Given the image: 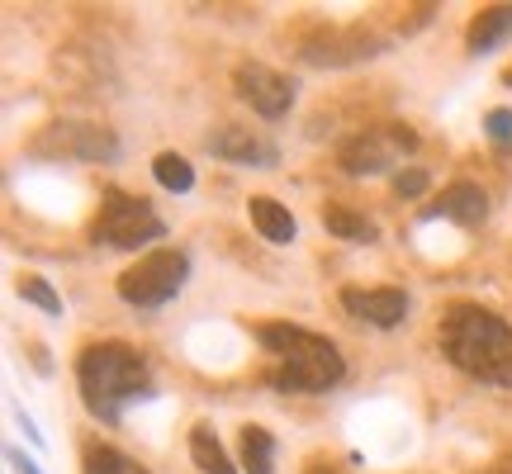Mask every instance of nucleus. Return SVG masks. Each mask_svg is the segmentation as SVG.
Returning <instances> with one entry per match:
<instances>
[{
	"label": "nucleus",
	"instance_id": "obj_1",
	"mask_svg": "<svg viewBox=\"0 0 512 474\" xmlns=\"http://www.w3.org/2000/svg\"><path fill=\"white\" fill-rule=\"evenodd\" d=\"M441 356L456 365L460 375L494 389H512V328L498 313L479 304H456L441 318Z\"/></svg>",
	"mask_w": 512,
	"mask_h": 474
},
{
	"label": "nucleus",
	"instance_id": "obj_2",
	"mask_svg": "<svg viewBox=\"0 0 512 474\" xmlns=\"http://www.w3.org/2000/svg\"><path fill=\"white\" fill-rule=\"evenodd\" d=\"M76 389L91 418L119 427L128 403L152 399V370L128 342H95L76 361Z\"/></svg>",
	"mask_w": 512,
	"mask_h": 474
},
{
	"label": "nucleus",
	"instance_id": "obj_3",
	"mask_svg": "<svg viewBox=\"0 0 512 474\" xmlns=\"http://www.w3.org/2000/svg\"><path fill=\"white\" fill-rule=\"evenodd\" d=\"M256 342L271 351L275 370L271 384L280 394H328L347 380V361L342 351L332 347L328 337H318L309 328H294V323H261L256 328Z\"/></svg>",
	"mask_w": 512,
	"mask_h": 474
},
{
	"label": "nucleus",
	"instance_id": "obj_4",
	"mask_svg": "<svg viewBox=\"0 0 512 474\" xmlns=\"http://www.w3.org/2000/svg\"><path fill=\"white\" fill-rule=\"evenodd\" d=\"M185 280H190V256L176 252V247H157L138 266H128L114 290H119V299H124L128 309L152 313V309H166L185 290Z\"/></svg>",
	"mask_w": 512,
	"mask_h": 474
},
{
	"label": "nucleus",
	"instance_id": "obj_5",
	"mask_svg": "<svg viewBox=\"0 0 512 474\" xmlns=\"http://www.w3.org/2000/svg\"><path fill=\"white\" fill-rule=\"evenodd\" d=\"M166 237V223L157 219V209L143 195H128V190H105L100 204V219H95V242L114 247V252H138L147 242Z\"/></svg>",
	"mask_w": 512,
	"mask_h": 474
},
{
	"label": "nucleus",
	"instance_id": "obj_6",
	"mask_svg": "<svg viewBox=\"0 0 512 474\" xmlns=\"http://www.w3.org/2000/svg\"><path fill=\"white\" fill-rule=\"evenodd\" d=\"M418 147V138L408 133L403 124H384V128H366V133H356L347 147H342V171L347 176H380L389 171L394 162H403L408 152Z\"/></svg>",
	"mask_w": 512,
	"mask_h": 474
},
{
	"label": "nucleus",
	"instance_id": "obj_7",
	"mask_svg": "<svg viewBox=\"0 0 512 474\" xmlns=\"http://www.w3.org/2000/svg\"><path fill=\"white\" fill-rule=\"evenodd\" d=\"M38 157H62V162H119V138L100 124H53L34 143Z\"/></svg>",
	"mask_w": 512,
	"mask_h": 474
},
{
	"label": "nucleus",
	"instance_id": "obj_8",
	"mask_svg": "<svg viewBox=\"0 0 512 474\" xmlns=\"http://www.w3.org/2000/svg\"><path fill=\"white\" fill-rule=\"evenodd\" d=\"M233 86L261 119H285L294 110V81L280 76L275 67H266V62H238Z\"/></svg>",
	"mask_w": 512,
	"mask_h": 474
},
{
	"label": "nucleus",
	"instance_id": "obj_9",
	"mask_svg": "<svg viewBox=\"0 0 512 474\" xmlns=\"http://www.w3.org/2000/svg\"><path fill=\"white\" fill-rule=\"evenodd\" d=\"M204 147H209L219 162H233V166H275V157H280L266 138H256L252 128H242V124L214 128V133L204 138Z\"/></svg>",
	"mask_w": 512,
	"mask_h": 474
},
{
	"label": "nucleus",
	"instance_id": "obj_10",
	"mask_svg": "<svg viewBox=\"0 0 512 474\" xmlns=\"http://www.w3.org/2000/svg\"><path fill=\"white\" fill-rule=\"evenodd\" d=\"M342 309L370 328H399L408 318V294L403 290H342Z\"/></svg>",
	"mask_w": 512,
	"mask_h": 474
},
{
	"label": "nucleus",
	"instance_id": "obj_11",
	"mask_svg": "<svg viewBox=\"0 0 512 474\" xmlns=\"http://www.w3.org/2000/svg\"><path fill=\"white\" fill-rule=\"evenodd\" d=\"M422 219H451V223H460V228H479V223L489 219V195H484L475 181H456L441 190L437 204L422 209Z\"/></svg>",
	"mask_w": 512,
	"mask_h": 474
},
{
	"label": "nucleus",
	"instance_id": "obj_12",
	"mask_svg": "<svg viewBox=\"0 0 512 474\" xmlns=\"http://www.w3.org/2000/svg\"><path fill=\"white\" fill-rule=\"evenodd\" d=\"M247 214H252L256 233L266 237V242H275V247H285V242H294V237H299L294 214L280 200H271V195H252V200H247Z\"/></svg>",
	"mask_w": 512,
	"mask_h": 474
},
{
	"label": "nucleus",
	"instance_id": "obj_13",
	"mask_svg": "<svg viewBox=\"0 0 512 474\" xmlns=\"http://www.w3.org/2000/svg\"><path fill=\"white\" fill-rule=\"evenodd\" d=\"M465 43H470V53L475 57H484V53H494V48H503V43H512V5L479 10V19H470Z\"/></svg>",
	"mask_w": 512,
	"mask_h": 474
},
{
	"label": "nucleus",
	"instance_id": "obj_14",
	"mask_svg": "<svg viewBox=\"0 0 512 474\" xmlns=\"http://www.w3.org/2000/svg\"><path fill=\"white\" fill-rule=\"evenodd\" d=\"M190 460L200 465V474H238V465L228 460V451H223V441L214 437L209 422H195V432H190Z\"/></svg>",
	"mask_w": 512,
	"mask_h": 474
},
{
	"label": "nucleus",
	"instance_id": "obj_15",
	"mask_svg": "<svg viewBox=\"0 0 512 474\" xmlns=\"http://www.w3.org/2000/svg\"><path fill=\"white\" fill-rule=\"evenodd\" d=\"M242 470L247 474H275V437L266 427H242Z\"/></svg>",
	"mask_w": 512,
	"mask_h": 474
},
{
	"label": "nucleus",
	"instance_id": "obj_16",
	"mask_svg": "<svg viewBox=\"0 0 512 474\" xmlns=\"http://www.w3.org/2000/svg\"><path fill=\"white\" fill-rule=\"evenodd\" d=\"M152 176H157V185L171 190V195L195 190V166L185 162L181 152H157V157H152Z\"/></svg>",
	"mask_w": 512,
	"mask_h": 474
},
{
	"label": "nucleus",
	"instance_id": "obj_17",
	"mask_svg": "<svg viewBox=\"0 0 512 474\" xmlns=\"http://www.w3.org/2000/svg\"><path fill=\"white\" fill-rule=\"evenodd\" d=\"M323 228L332 237H342V242H375V223L366 214H351V209H323Z\"/></svg>",
	"mask_w": 512,
	"mask_h": 474
},
{
	"label": "nucleus",
	"instance_id": "obj_18",
	"mask_svg": "<svg viewBox=\"0 0 512 474\" xmlns=\"http://www.w3.org/2000/svg\"><path fill=\"white\" fill-rule=\"evenodd\" d=\"M86 474H152L147 465H138L133 456H124L119 446H86Z\"/></svg>",
	"mask_w": 512,
	"mask_h": 474
},
{
	"label": "nucleus",
	"instance_id": "obj_19",
	"mask_svg": "<svg viewBox=\"0 0 512 474\" xmlns=\"http://www.w3.org/2000/svg\"><path fill=\"white\" fill-rule=\"evenodd\" d=\"M19 299H24V304H38L48 318H62V299H57V290L43 275H24V280H19Z\"/></svg>",
	"mask_w": 512,
	"mask_h": 474
},
{
	"label": "nucleus",
	"instance_id": "obj_20",
	"mask_svg": "<svg viewBox=\"0 0 512 474\" xmlns=\"http://www.w3.org/2000/svg\"><path fill=\"white\" fill-rule=\"evenodd\" d=\"M484 133L498 152H512V110H489L484 114Z\"/></svg>",
	"mask_w": 512,
	"mask_h": 474
},
{
	"label": "nucleus",
	"instance_id": "obj_21",
	"mask_svg": "<svg viewBox=\"0 0 512 474\" xmlns=\"http://www.w3.org/2000/svg\"><path fill=\"white\" fill-rule=\"evenodd\" d=\"M394 190H399L403 200H418L422 190H427V171H422V166H408V171H399V176H394Z\"/></svg>",
	"mask_w": 512,
	"mask_h": 474
},
{
	"label": "nucleus",
	"instance_id": "obj_22",
	"mask_svg": "<svg viewBox=\"0 0 512 474\" xmlns=\"http://www.w3.org/2000/svg\"><path fill=\"white\" fill-rule=\"evenodd\" d=\"M5 460L15 465V474H43V470H38V460H34V456H24L19 446H10V451H5Z\"/></svg>",
	"mask_w": 512,
	"mask_h": 474
},
{
	"label": "nucleus",
	"instance_id": "obj_23",
	"mask_svg": "<svg viewBox=\"0 0 512 474\" xmlns=\"http://www.w3.org/2000/svg\"><path fill=\"white\" fill-rule=\"evenodd\" d=\"M15 418H19V427H24V437H29V441H43V437H38V427L24 418V413H15Z\"/></svg>",
	"mask_w": 512,
	"mask_h": 474
},
{
	"label": "nucleus",
	"instance_id": "obj_24",
	"mask_svg": "<svg viewBox=\"0 0 512 474\" xmlns=\"http://www.w3.org/2000/svg\"><path fill=\"white\" fill-rule=\"evenodd\" d=\"M304 474H332V470L323 465V460H309V465H304Z\"/></svg>",
	"mask_w": 512,
	"mask_h": 474
},
{
	"label": "nucleus",
	"instance_id": "obj_25",
	"mask_svg": "<svg viewBox=\"0 0 512 474\" xmlns=\"http://www.w3.org/2000/svg\"><path fill=\"white\" fill-rule=\"evenodd\" d=\"M503 81H508V86H512V72H508V76H503Z\"/></svg>",
	"mask_w": 512,
	"mask_h": 474
}]
</instances>
